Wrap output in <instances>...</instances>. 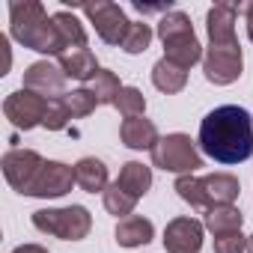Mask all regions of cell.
Segmentation results:
<instances>
[{
	"mask_svg": "<svg viewBox=\"0 0 253 253\" xmlns=\"http://www.w3.org/2000/svg\"><path fill=\"white\" fill-rule=\"evenodd\" d=\"M54 24H57L60 36H63V42H66V48H72V51L86 48V30H84V24L78 21L75 12H66V9L54 12Z\"/></svg>",
	"mask_w": 253,
	"mask_h": 253,
	"instance_id": "22",
	"label": "cell"
},
{
	"mask_svg": "<svg viewBox=\"0 0 253 253\" xmlns=\"http://www.w3.org/2000/svg\"><path fill=\"white\" fill-rule=\"evenodd\" d=\"M21 89H30V92H36V95L48 98V101H57V98L66 95V75H63V69H60L57 63L39 60V63H33V66H27V72H24V86H21Z\"/></svg>",
	"mask_w": 253,
	"mask_h": 253,
	"instance_id": "11",
	"label": "cell"
},
{
	"mask_svg": "<svg viewBox=\"0 0 253 253\" xmlns=\"http://www.w3.org/2000/svg\"><path fill=\"white\" fill-rule=\"evenodd\" d=\"M9 33L18 45L48 54V57H63L69 48L54 24V15L45 12L39 0H24V3H9Z\"/></svg>",
	"mask_w": 253,
	"mask_h": 253,
	"instance_id": "2",
	"label": "cell"
},
{
	"mask_svg": "<svg viewBox=\"0 0 253 253\" xmlns=\"http://www.w3.org/2000/svg\"><path fill=\"white\" fill-rule=\"evenodd\" d=\"M81 9H84V15L89 18V24L95 27V33H98L101 42H107V45H122L125 33H128V27H131V21L125 18L122 6L110 3V0H95V3H86V6H81Z\"/></svg>",
	"mask_w": 253,
	"mask_h": 253,
	"instance_id": "9",
	"label": "cell"
},
{
	"mask_svg": "<svg viewBox=\"0 0 253 253\" xmlns=\"http://www.w3.org/2000/svg\"><path fill=\"white\" fill-rule=\"evenodd\" d=\"M203 232L206 226L197 217H173L164 229V250L167 253H200Z\"/></svg>",
	"mask_w": 253,
	"mask_h": 253,
	"instance_id": "13",
	"label": "cell"
},
{
	"mask_svg": "<svg viewBox=\"0 0 253 253\" xmlns=\"http://www.w3.org/2000/svg\"><path fill=\"white\" fill-rule=\"evenodd\" d=\"M75 182H78V188L81 191H86V194H104L107 191V167H104V161L101 158H92V155H86V158H81L78 164H75Z\"/></svg>",
	"mask_w": 253,
	"mask_h": 253,
	"instance_id": "18",
	"label": "cell"
},
{
	"mask_svg": "<svg viewBox=\"0 0 253 253\" xmlns=\"http://www.w3.org/2000/svg\"><path fill=\"white\" fill-rule=\"evenodd\" d=\"M134 9L140 12V15H152V12H173L170 9V0H167V3H140V0H134Z\"/></svg>",
	"mask_w": 253,
	"mask_h": 253,
	"instance_id": "30",
	"label": "cell"
},
{
	"mask_svg": "<svg viewBox=\"0 0 253 253\" xmlns=\"http://www.w3.org/2000/svg\"><path fill=\"white\" fill-rule=\"evenodd\" d=\"M152 84L155 89H161L164 95H176L188 86V72L179 69L176 63H170L167 57H161L155 66H152Z\"/></svg>",
	"mask_w": 253,
	"mask_h": 253,
	"instance_id": "20",
	"label": "cell"
},
{
	"mask_svg": "<svg viewBox=\"0 0 253 253\" xmlns=\"http://www.w3.org/2000/svg\"><path fill=\"white\" fill-rule=\"evenodd\" d=\"M197 143L217 164H244L253 155V116L241 104L214 107L200 122Z\"/></svg>",
	"mask_w": 253,
	"mask_h": 253,
	"instance_id": "1",
	"label": "cell"
},
{
	"mask_svg": "<svg viewBox=\"0 0 253 253\" xmlns=\"http://www.w3.org/2000/svg\"><path fill=\"white\" fill-rule=\"evenodd\" d=\"M241 185L232 173H211V176H179L176 194L191 209H214V206H232Z\"/></svg>",
	"mask_w": 253,
	"mask_h": 253,
	"instance_id": "4",
	"label": "cell"
},
{
	"mask_svg": "<svg viewBox=\"0 0 253 253\" xmlns=\"http://www.w3.org/2000/svg\"><path fill=\"white\" fill-rule=\"evenodd\" d=\"M203 72H206V81L214 86L235 84L244 72L241 45H209L203 54Z\"/></svg>",
	"mask_w": 253,
	"mask_h": 253,
	"instance_id": "7",
	"label": "cell"
},
{
	"mask_svg": "<svg viewBox=\"0 0 253 253\" xmlns=\"http://www.w3.org/2000/svg\"><path fill=\"white\" fill-rule=\"evenodd\" d=\"M42 164H45V158H42L36 149H9V152L3 155V161H0L6 182H9L18 194H24V197H27L30 185L36 182Z\"/></svg>",
	"mask_w": 253,
	"mask_h": 253,
	"instance_id": "10",
	"label": "cell"
},
{
	"mask_svg": "<svg viewBox=\"0 0 253 253\" xmlns=\"http://www.w3.org/2000/svg\"><path fill=\"white\" fill-rule=\"evenodd\" d=\"M113 107H116L125 119L143 116V110H146V98H143V92H140L137 86H122V92H119V98H116Z\"/></svg>",
	"mask_w": 253,
	"mask_h": 253,
	"instance_id": "27",
	"label": "cell"
},
{
	"mask_svg": "<svg viewBox=\"0 0 253 253\" xmlns=\"http://www.w3.org/2000/svg\"><path fill=\"white\" fill-rule=\"evenodd\" d=\"M101 197H104V209H107L110 214H116L119 220H122V217H131V214H134L137 197H131L128 191H122L116 182H110V185H107V191H104Z\"/></svg>",
	"mask_w": 253,
	"mask_h": 253,
	"instance_id": "24",
	"label": "cell"
},
{
	"mask_svg": "<svg viewBox=\"0 0 253 253\" xmlns=\"http://www.w3.org/2000/svg\"><path fill=\"white\" fill-rule=\"evenodd\" d=\"M119 137H122V143L128 146V149H155V143L161 140L158 137V128H155V122L152 119H146V116H131V119H122V125H119Z\"/></svg>",
	"mask_w": 253,
	"mask_h": 253,
	"instance_id": "15",
	"label": "cell"
},
{
	"mask_svg": "<svg viewBox=\"0 0 253 253\" xmlns=\"http://www.w3.org/2000/svg\"><path fill=\"white\" fill-rule=\"evenodd\" d=\"M244 223V214L235 209V206H214L206 211V220L203 226L214 235H226V232H238Z\"/></svg>",
	"mask_w": 253,
	"mask_h": 253,
	"instance_id": "21",
	"label": "cell"
},
{
	"mask_svg": "<svg viewBox=\"0 0 253 253\" xmlns=\"http://www.w3.org/2000/svg\"><path fill=\"white\" fill-rule=\"evenodd\" d=\"M48 107H51V101L36 95V92H30V89L9 92L3 98V116L21 131H30V128H36V125H42L45 116H48Z\"/></svg>",
	"mask_w": 253,
	"mask_h": 253,
	"instance_id": "8",
	"label": "cell"
},
{
	"mask_svg": "<svg viewBox=\"0 0 253 253\" xmlns=\"http://www.w3.org/2000/svg\"><path fill=\"white\" fill-rule=\"evenodd\" d=\"M155 33L164 42V57L170 63H176L179 69L188 72L191 66L203 63V45H200V39L194 33V24H191V18L185 12H179V9L167 12L158 21V30Z\"/></svg>",
	"mask_w": 253,
	"mask_h": 253,
	"instance_id": "3",
	"label": "cell"
},
{
	"mask_svg": "<svg viewBox=\"0 0 253 253\" xmlns=\"http://www.w3.org/2000/svg\"><path fill=\"white\" fill-rule=\"evenodd\" d=\"M235 15L238 6L235 3H214L206 15V33H209V45H238L235 36Z\"/></svg>",
	"mask_w": 253,
	"mask_h": 253,
	"instance_id": "14",
	"label": "cell"
},
{
	"mask_svg": "<svg viewBox=\"0 0 253 253\" xmlns=\"http://www.w3.org/2000/svg\"><path fill=\"white\" fill-rule=\"evenodd\" d=\"M152 27L146 24V21H131V27H128V33H125V39H122V51L125 54H143L146 48H149V42H152Z\"/></svg>",
	"mask_w": 253,
	"mask_h": 253,
	"instance_id": "26",
	"label": "cell"
},
{
	"mask_svg": "<svg viewBox=\"0 0 253 253\" xmlns=\"http://www.w3.org/2000/svg\"><path fill=\"white\" fill-rule=\"evenodd\" d=\"M116 185L122 188V191H128L131 197H146L149 194V188H152V170L146 167V164H140V161H128V164H122V170H119V176H116Z\"/></svg>",
	"mask_w": 253,
	"mask_h": 253,
	"instance_id": "19",
	"label": "cell"
},
{
	"mask_svg": "<svg viewBox=\"0 0 253 253\" xmlns=\"http://www.w3.org/2000/svg\"><path fill=\"white\" fill-rule=\"evenodd\" d=\"M155 238V223L149 217L131 214L116 223V244L119 247H143Z\"/></svg>",
	"mask_w": 253,
	"mask_h": 253,
	"instance_id": "16",
	"label": "cell"
},
{
	"mask_svg": "<svg viewBox=\"0 0 253 253\" xmlns=\"http://www.w3.org/2000/svg\"><path fill=\"white\" fill-rule=\"evenodd\" d=\"M33 226L45 235L63 238V241H81L92 229V214L84 206H66V209H39L33 211Z\"/></svg>",
	"mask_w": 253,
	"mask_h": 253,
	"instance_id": "6",
	"label": "cell"
},
{
	"mask_svg": "<svg viewBox=\"0 0 253 253\" xmlns=\"http://www.w3.org/2000/svg\"><path fill=\"white\" fill-rule=\"evenodd\" d=\"M241 9H244V21H247V39L253 42V3H247Z\"/></svg>",
	"mask_w": 253,
	"mask_h": 253,
	"instance_id": "31",
	"label": "cell"
},
{
	"mask_svg": "<svg viewBox=\"0 0 253 253\" xmlns=\"http://www.w3.org/2000/svg\"><path fill=\"white\" fill-rule=\"evenodd\" d=\"M214 253H247V238L238 232H226V235H214Z\"/></svg>",
	"mask_w": 253,
	"mask_h": 253,
	"instance_id": "28",
	"label": "cell"
},
{
	"mask_svg": "<svg viewBox=\"0 0 253 253\" xmlns=\"http://www.w3.org/2000/svg\"><path fill=\"white\" fill-rule=\"evenodd\" d=\"M69 122H72V116H69V110L63 107V101L57 98V101H51V107H48V116H45V122H42V128H48V131H63Z\"/></svg>",
	"mask_w": 253,
	"mask_h": 253,
	"instance_id": "29",
	"label": "cell"
},
{
	"mask_svg": "<svg viewBox=\"0 0 253 253\" xmlns=\"http://www.w3.org/2000/svg\"><path fill=\"white\" fill-rule=\"evenodd\" d=\"M12 253H48L42 244H21V247H15Z\"/></svg>",
	"mask_w": 253,
	"mask_h": 253,
	"instance_id": "32",
	"label": "cell"
},
{
	"mask_svg": "<svg viewBox=\"0 0 253 253\" xmlns=\"http://www.w3.org/2000/svg\"><path fill=\"white\" fill-rule=\"evenodd\" d=\"M152 167H158L164 173H176V176H194L203 167V155L188 134L176 131V134H167L155 143Z\"/></svg>",
	"mask_w": 253,
	"mask_h": 253,
	"instance_id": "5",
	"label": "cell"
},
{
	"mask_svg": "<svg viewBox=\"0 0 253 253\" xmlns=\"http://www.w3.org/2000/svg\"><path fill=\"white\" fill-rule=\"evenodd\" d=\"M57 66L63 69L66 78H75V81H84L89 84L98 72V60L89 48H78V51H66L63 57H57Z\"/></svg>",
	"mask_w": 253,
	"mask_h": 253,
	"instance_id": "17",
	"label": "cell"
},
{
	"mask_svg": "<svg viewBox=\"0 0 253 253\" xmlns=\"http://www.w3.org/2000/svg\"><path fill=\"white\" fill-rule=\"evenodd\" d=\"M247 253H253V235L247 238Z\"/></svg>",
	"mask_w": 253,
	"mask_h": 253,
	"instance_id": "33",
	"label": "cell"
},
{
	"mask_svg": "<svg viewBox=\"0 0 253 253\" xmlns=\"http://www.w3.org/2000/svg\"><path fill=\"white\" fill-rule=\"evenodd\" d=\"M75 182V167L63 164V161H45L36 182L30 185L27 197H39V200H54V197H66L72 191Z\"/></svg>",
	"mask_w": 253,
	"mask_h": 253,
	"instance_id": "12",
	"label": "cell"
},
{
	"mask_svg": "<svg viewBox=\"0 0 253 253\" xmlns=\"http://www.w3.org/2000/svg\"><path fill=\"white\" fill-rule=\"evenodd\" d=\"M86 89L95 95L98 104H116V98H119V92H122V84H119V78H116L110 69H98Z\"/></svg>",
	"mask_w": 253,
	"mask_h": 253,
	"instance_id": "23",
	"label": "cell"
},
{
	"mask_svg": "<svg viewBox=\"0 0 253 253\" xmlns=\"http://www.w3.org/2000/svg\"><path fill=\"white\" fill-rule=\"evenodd\" d=\"M60 101H63V107L69 110V116H72V119H84V116H89V113L98 107L95 95H92L89 89H84V86H81V89H72V92H66Z\"/></svg>",
	"mask_w": 253,
	"mask_h": 253,
	"instance_id": "25",
	"label": "cell"
}]
</instances>
